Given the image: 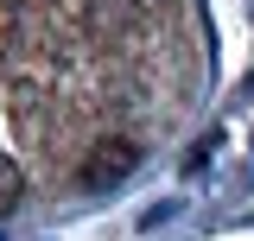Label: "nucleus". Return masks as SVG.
Wrapping results in <instances>:
<instances>
[{"label": "nucleus", "mask_w": 254, "mask_h": 241, "mask_svg": "<svg viewBox=\"0 0 254 241\" xmlns=\"http://www.w3.org/2000/svg\"><path fill=\"white\" fill-rule=\"evenodd\" d=\"M133 165H140V146H133V140H121V133H115V140H95L89 165H83V184H121Z\"/></svg>", "instance_id": "f257e3e1"}, {"label": "nucleus", "mask_w": 254, "mask_h": 241, "mask_svg": "<svg viewBox=\"0 0 254 241\" xmlns=\"http://www.w3.org/2000/svg\"><path fill=\"white\" fill-rule=\"evenodd\" d=\"M13 197H19V172H13L6 152H0V210H13Z\"/></svg>", "instance_id": "f03ea898"}]
</instances>
